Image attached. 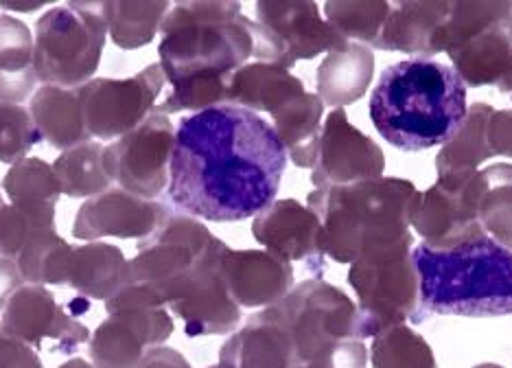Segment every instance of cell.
<instances>
[{
  "instance_id": "6da1fadb",
  "label": "cell",
  "mask_w": 512,
  "mask_h": 368,
  "mask_svg": "<svg viewBox=\"0 0 512 368\" xmlns=\"http://www.w3.org/2000/svg\"><path fill=\"white\" fill-rule=\"evenodd\" d=\"M285 167L274 125L224 103L180 119L167 200L197 220L243 222L276 202Z\"/></svg>"
},
{
  "instance_id": "7a4b0ae2",
  "label": "cell",
  "mask_w": 512,
  "mask_h": 368,
  "mask_svg": "<svg viewBox=\"0 0 512 368\" xmlns=\"http://www.w3.org/2000/svg\"><path fill=\"white\" fill-rule=\"evenodd\" d=\"M370 121L403 152L449 143L467 117V86L456 68L410 57L381 73L370 97Z\"/></svg>"
},
{
  "instance_id": "3957f363",
  "label": "cell",
  "mask_w": 512,
  "mask_h": 368,
  "mask_svg": "<svg viewBox=\"0 0 512 368\" xmlns=\"http://www.w3.org/2000/svg\"><path fill=\"white\" fill-rule=\"evenodd\" d=\"M418 189L403 178L313 189L307 206L322 224L324 252L337 263L412 252L410 215Z\"/></svg>"
},
{
  "instance_id": "277c9868",
  "label": "cell",
  "mask_w": 512,
  "mask_h": 368,
  "mask_svg": "<svg viewBox=\"0 0 512 368\" xmlns=\"http://www.w3.org/2000/svg\"><path fill=\"white\" fill-rule=\"evenodd\" d=\"M418 272L416 322L429 316L499 318L512 314V252L484 235L453 250H412Z\"/></svg>"
},
{
  "instance_id": "5b68a950",
  "label": "cell",
  "mask_w": 512,
  "mask_h": 368,
  "mask_svg": "<svg viewBox=\"0 0 512 368\" xmlns=\"http://www.w3.org/2000/svg\"><path fill=\"white\" fill-rule=\"evenodd\" d=\"M160 33L158 64L171 86L195 77L230 79L254 57V20L241 14L239 3H178Z\"/></svg>"
},
{
  "instance_id": "8992f818",
  "label": "cell",
  "mask_w": 512,
  "mask_h": 368,
  "mask_svg": "<svg viewBox=\"0 0 512 368\" xmlns=\"http://www.w3.org/2000/svg\"><path fill=\"white\" fill-rule=\"evenodd\" d=\"M108 25L97 3L49 9L38 20L33 64L42 86L79 88L97 73Z\"/></svg>"
},
{
  "instance_id": "52a82bcc",
  "label": "cell",
  "mask_w": 512,
  "mask_h": 368,
  "mask_svg": "<svg viewBox=\"0 0 512 368\" xmlns=\"http://www.w3.org/2000/svg\"><path fill=\"white\" fill-rule=\"evenodd\" d=\"M224 246L200 220L171 211L154 235L138 241L127 283L145 285L169 307Z\"/></svg>"
},
{
  "instance_id": "ba28073f",
  "label": "cell",
  "mask_w": 512,
  "mask_h": 368,
  "mask_svg": "<svg viewBox=\"0 0 512 368\" xmlns=\"http://www.w3.org/2000/svg\"><path fill=\"white\" fill-rule=\"evenodd\" d=\"M274 309L292 338L298 364H311L337 342L362 340L357 305L340 287L322 279L294 285Z\"/></svg>"
},
{
  "instance_id": "9c48e42d",
  "label": "cell",
  "mask_w": 512,
  "mask_h": 368,
  "mask_svg": "<svg viewBox=\"0 0 512 368\" xmlns=\"http://www.w3.org/2000/svg\"><path fill=\"white\" fill-rule=\"evenodd\" d=\"M351 42L320 16L309 0H261L254 20V60L292 68L320 53L346 51Z\"/></svg>"
},
{
  "instance_id": "30bf717a",
  "label": "cell",
  "mask_w": 512,
  "mask_h": 368,
  "mask_svg": "<svg viewBox=\"0 0 512 368\" xmlns=\"http://www.w3.org/2000/svg\"><path fill=\"white\" fill-rule=\"evenodd\" d=\"M491 191L484 171H453L438 176L434 187L418 191L410 226L432 250H453L484 237L480 206Z\"/></svg>"
},
{
  "instance_id": "8fae6325",
  "label": "cell",
  "mask_w": 512,
  "mask_h": 368,
  "mask_svg": "<svg viewBox=\"0 0 512 368\" xmlns=\"http://www.w3.org/2000/svg\"><path fill=\"white\" fill-rule=\"evenodd\" d=\"M348 283L357 294L359 336L375 338L377 333L397 325L416 322L421 294L412 252L383 259H359L351 263Z\"/></svg>"
},
{
  "instance_id": "7c38bea8",
  "label": "cell",
  "mask_w": 512,
  "mask_h": 368,
  "mask_svg": "<svg viewBox=\"0 0 512 368\" xmlns=\"http://www.w3.org/2000/svg\"><path fill=\"white\" fill-rule=\"evenodd\" d=\"M176 132L169 117L151 112L130 134L103 147V169L116 187L143 200H156L169 187Z\"/></svg>"
},
{
  "instance_id": "4fadbf2b",
  "label": "cell",
  "mask_w": 512,
  "mask_h": 368,
  "mask_svg": "<svg viewBox=\"0 0 512 368\" xmlns=\"http://www.w3.org/2000/svg\"><path fill=\"white\" fill-rule=\"evenodd\" d=\"M167 84L162 66L149 64L127 79H90L79 86L81 110L90 138L112 141L136 130L151 112Z\"/></svg>"
},
{
  "instance_id": "5bb4252c",
  "label": "cell",
  "mask_w": 512,
  "mask_h": 368,
  "mask_svg": "<svg viewBox=\"0 0 512 368\" xmlns=\"http://www.w3.org/2000/svg\"><path fill=\"white\" fill-rule=\"evenodd\" d=\"M3 333L27 342L33 349L73 355L90 342L86 325L57 305L44 285H22L0 314Z\"/></svg>"
},
{
  "instance_id": "9a60e30c",
  "label": "cell",
  "mask_w": 512,
  "mask_h": 368,
  "mask_svg": "<svg viewBox=\"0 0 512 368\" xmlns=\"http://www.w3.org/2000/svg\"><path fill=\"white\" fill-rule=\"evenodd\" d=\"M386 156L381 147L348 121L344 108H335L322 125L318 163L311 182L316 189L346 187L383 178Z\"/></svg>"
},
{
  "instance_id": "2e32d148",
  "label": "cell",
  "mask_w": 512,
  "mask_h": 368,
  "mask_svg": "<svg viewBox=\"0 0 512 368\" xmlns=\"http://www.w3.org/2000/svg\"><path fill=\"white\" fill-rule=\"evenodd\" d=\"M252 235L259 244L285 261L305 263L309 272L322 279L324 237L318 215L298 200H276L252 222Z\"/></svg>"
},
{
  "instance_id": "e0dca14e",
  "label": "cell",
  "mask_w": 512,
  "mask_h": 368,
  "mask_svg": "<svg viewBox=\"0 0 512 368\" xmlns=\"http://www.w3.org/2000/svg\"><path fill=\"white\" fill-rule=\"evenodd\" d=\"M171 215L167 204L143 200L123 189H108L97 198L79 206L73 237L81 241H97L103 237L147 239Z\"/></svg>"
},
{
  "instance_id": "ac0fdd59",
  "label": "cell",
  "mask_w": 512,
  "mask_h": 368,
  "mask_svg": "<svg viewBox=\"0 0 512 368\" xmlns=\"http://www.w3.org/2000/svg\"><path fill=\"white\" fill-rule=\"evenodd\" d=\"M173 333L167 309L112 314L92 333L88 353L95 368H138L151 347H162Z\"/></svg>"
},
{
  "instance_id": "d6986e66",
  "label": "cell",
  "mask_w": 512,
  "mask_h": 368,
  "mask_svg": "<svg viewBox=\"0 0 512 368\" xmlns=\"http://www.w3.org/2000/svg\"><path fill=\"white\" fill-rule=\"evenodd\" d=\"M226 252L228 246L221 248L176 301L169 303L171 312L184 322V333L189 338L226 336L239 327L241 307L230 296L221 274Z\"/></svg>"
},
{
  "instance_id": "ffe728a7",
  "label": "cell",
  "mask_w": 512,
  "mask_h": 368,
  "mask_svg": "<svg viewBox=\"0 0 512 368\" xmlns=\"http://www.w3.org/2000/svg\"><path fill=\"white\" fill-rule=\"evenodd\" d=\"M221 274L239 307H274L292 292V263L267 250H230L221 261Z\"/></svg>"
},
{
  "instance_id": "44dd1931",
  "label": "cell",
  "mask_w": 512,
  "mask_h": 368,
  "mask_svg": "<svg viewBox=\"0 0 512 368\" xmlns=\"http://www.w3.org/2000/svg\"><path fill=\"white\" fill-rule=\"evenodd\" d=\"M224 368H296L292 338L274 307L261 309L219 351Z\"/></svg>"
},
{
  "instance_id": "7402d4cb",
  "label": "cell",
  "mask_w": 512,
  "mask_h": 368,
  "mask_svg": "<svg viewBox=\"0 0 512 368\" xmlns=\"http://www.w3.org/2000/svg\"><path fill=\"white\" fill-rule=\"evenodd\" d=\"M447 55L467 88L495 86L512 95V40L508 27L484 31Z\"/></svg>"
},
{
  "instance_id": "603a6c76",
  "label": "cell",
  "mask_w": 512,
  "mask_h": 368,
  "mask_svg": "<svg viewBox=\"0 0 512 368\" xmlns=\"http://www.w3.org/2000/svg\"><path fill=\"white\" fill-rule=\"evenodd\" d=\"M3 191L33 230H55V206L62 189L49 163L29 156L20 160L5 174Z\"/></svg>"
},
{
  "instance_id": "cb8c5ba5",
  "label": "cell",
  "mask_w": 512,
  "mask_h": 368,
  "mask_svg": "<svg viewBox=\"0 0 512 368\" xmlns=\"http://www.w3.org/2000/svg\"><path fill=\"white\" fill-rule=\"evenodd\" d=\"M451 11V3H397L390 11L386 27L381 31L377 49L399 51L410 55L429 57L436 55L434 42L440 27L445 25Z\"/></svg>"
},
{
  "instance_id": "d4e9b609",
  "label": "cell",
  "mask_w": 512,
  "mask_h": 368,
  "mask_svg": "<svg viewBox=\"0 0 512 368\" xmlns=\"http://www.w3.org/2000/svg\"><path fill=\"white\" fill-rule=\"evenodd\" d=\"M31 119L42 141L55 149H73L90 141L84 110H81L79 88L40 86L31 97Z\"/></svg>"
},
{
  "instance_id": "484cf974",
  "label": "cell",
  "mask_w": 512,
  "mask_h": 368,
  "mask_svg": "<svg viewBox=\"0 0 512 368\" xmlns=\"http://www.w3.org/2000/svg\"><path fill=\"white\" fill-rule=\"evenodd\" d=\"M305 84L302 79L292 75L287 68L265 62H252L241 66L239 71L230 77L226 103L239 106L252 112L274 114L281 110L287 101L302 95Z\"/></svg>"
},
{
  "instance_id": "4316f807",
  "label": "cell",
  "mask_w": 512,
  "mask_h": 368,
  "mask_svg": "<svg viewBox=\"0 0 512 368\" xmlns=\"http://www.w3.org/2000/svg\"><path fill=\"white\" fill-rule=\"evenodd\" d=\"M375 75V55L364 44H351L346 51L324 57L316 73L318 97L324 106L344 108L366 95Z\"/></svg>"
},
{
  "instance_id": "83f0119b",
  "label": "cell",
  "mask_w": 512,
  "mask_h": 368,
  "mask_svg": "<svg viewBox=\"0 0 512 368\" xmlns=\"http://www.w3.org/2000/svg\"><path fill=\"white\" fill-rule=\"evenodd\" d=\"M322 117L324 103L311 92H302L272 114L274 130L285 145L287 158L300 169H313L318 163Z\"/></svg>"
},
{
  "instance_id": "f1b7e54d",
  "label": "cell",
  "mask_w": 512,
  "mask_h": 368,
  "mask_svg": "<svg viewBox=\"0 0 512 368\" xmlns=\"http://www.w3.org/2000/svg\"><path fill=\"white\" fill-rule=\"evenodd\" d=\"M38 84L33 64V36L22 20L0 16V103H16L33 97Z\"/></svg>"
},
{
  "instance_id": "f546056e",
  "label": "cell",
  "mask_w": 512,
  "mask_h": 368,
  "mask_svg": "<svg viewBox=\"0 0 512 368\" xmlns=\"http://www.w3.org/2000/svg\"><path fill=\"white\" fill-rule=\"evenodd\" d=\"M127 261L121 248L103 241H90L86 246L75 248L73 268L68 285L75 292L95 301H110L127 285Z\"/></svg>"
},
{
  "instance_id": "4dcf8cb0",
  "label": "cell",
  "mask_w": 512,
  "mask_h": 368,
  "mask_svg": "<svg viewBox=\"0 0 512 368\" xmlns=\"http://www.w3.org/2000/svg\"><path fill=\"white\" fill-rule=\"evenodd\" d=\"M103 20L108 25L112 42L123 51L141 49L154 42L162 27V20L169 14V3L162 0H106L97 3Z\"/></svg>"
},
{
  "instance_id": "1f68e13d",
  "label": "cell",
  "mask_w": 512,
  "mask_h": 368,
  "mask_svg": "<svg viewBox=\"0 0 512 368\" xmlns=\"http://www.w3.org/2000/svg\"><path fill=\"white\" fill-rule=\"evenodd\" d=\"M75 248L55 230H31L16 263L29 285H64L71 279Z\"/></svg>"
},
{
  "instance_id": "d6a6232c",
  "label": "cell",
  "mask_w": 512,
  "mask_h": 368,
  "mask_svg": "<svg viewBox=\"0 0 512 368\" xmlns=\"http://www.w3.org/2000/svg\"><path fill=\"white\" fill-rule=\"evenodd\" d=\"M495 110L486 103H473L467 110L458 132L453 134L449 143L442 145L440 154L436 158L438 176L451 174V171H467L477 169L488 158H493L491 149H488V119Z\"/></svg>"
},
{
  "instance_id": "836d02e7",
  "label": "cell",
  "mask_w": 512,
  "mask_h": 368,
  "mask_svg": "<svg viewBox=\"0 0 512 368\" xmlns=\"http://www.w3.org/2000/svg\"><path fill=\"white\" fill-rule=\"evenodd\" d=\"M51 167L68 198H97L112 184L103 169V147L99 141L66 149Z\"/></svg>"
},
{
  "instance_id": "e575fe53",
  "label": "cell",
  "mask_w": 512,
  "mask_h": 368,
  "mask_svg": "<svg viewBox=\"0 0 512 368\" xmlns=\"http://www.w3.org/2000/svg\"><path fill=\"white\" fill-rule=\"evenodd\" d=\"M512 16V3H451V11L445 25L440 27L434 49L436 53H449L467 44L484 31L508 27Z\"/></svg>"
},
{
  "instance_id": "d590c367",
  "label": "cell",
  "mask_w": 512,
  "mask_h": 368,
  "mask_svg": "<svg viewBox=\"0 0 512 368\" xmlns=\"http://www.w3.org/2000/svg\"><path fill=\"white\" fill-rule=\"evenodd\" d=\"M390 11V3H383V0H329L324 3V16L340 36L348 42L357 40L364 46L370 44L375 49Z\"/></svg>"
},
{
  "instance_id": "8d00e7d4",
  "label": "cell",
  "mask_w": 512,
  "mask_h": 368,
  "mask_svg": "<svg viewBox=\"0 0 512 368\" xmlns=\"http://www.w3.org/2000/svg\"><path fill=\"white\" fill-rule=\"evenodd\" d=\"M368 355L372 368H438L429 342L407 325L377 333Z\"/></svg>"
},
{
  "instance_id": "74e56055",
  "label": "cell",
  "mask_w": 512,
  "mask_h": 368,
  "mask_svg": "<svg viewBox=\"0 0 512 368\" xmlns=\"http://www.w3.org/2000/svg\"><path fill=\"white\" fill-rule=\"evenodd\" d=\"M40 141L42 136L27 108L16 103H0V163L14 167Z\"/></svg>"
},
{
  "instance_id": "f35d334b",
  "label": "cell",
  "mask_w": 512,
  "mask_h": 368,
  "mask_svg": "<svg viewBox=\"0 0 512 368\" xmlns=\"http://www.w3.org/2000/svg\"><path fill=\"white\" fill-rule=\"evenodd\" d=\"M480 222L495 244L512 252V187L488 191L480 206Z\"/></svg>"
},
{
  "instance_id": "ab89813d",
  "label": "cell",
  "mask_w": 512,
  "mask_h": 368,
  "mask_svg": "<svg viewBox=\"0 0 512 368\" xmlns=\"http://www.w3.org/2000/svg\"><path fill=\"white\" fill-rule=\"evenodd\" d=\"M31 224L16 206H11L0 195V257L18 259L31 235Z\"/></svg>"
},
{
  "instance_id": "60d3db41",
  "label": "cell",
  "mask_w": 512,
  "mask_h": 368,
  "mask_svg": "<svg viewBox=\"0 0 512 368\" xmlns=\"http://www.w3.org/2000/svg\"><path fill=\"white\" fill-rule=\"evenodd\" d=\"M368 364V349L364 340H344L337 342L327 351H322L311 368H366Z\"/></svg>"
},
{
  "instance_id": "b9f144b4",
  "label": "cell",
  "mask_w": 512,
  "mask_h": 368,
  "mask_svg": "<svg viewBox=\"0 0 512 368\" xmlns=\"http://www.w3.org/2000/svg\"><path fill=\"white\" fill-rule=\"evenodd\" d=\"M0 368H44L38 351L27 342L0 336Z\"/></svg>"
},
{
  "instance_id": "7bdbcfd3",
  "label": "cell",
  "mask_w": 512,
  "mask_h": 368,
  "mask_svg": "<svg viewBox=\"0 0 512 368\" xmlns=\"http://www.w3.org/2000/svg\"><path fill=\"white\" fill-rule=\"evenodd\" d=\"M486 138L493 156L512 158V110H495L491 114Z\"/></svg>"
},
{
  "instance_id": "ee69618b",
  "label": "cell",
  "mask_w": 512,
  "mask_h": 368,
  "mask_svg": "<svg viewBox=\"0 0 512 368\" xmlns=\"http://www.w3.org/2000/svg\"><path fill=\"white\" fill-rule=\"evenodd\" d=\"M22 285L27 283L22 279L18 263L14 259L0 257V314H3V309L11 301V296H14Z\"/></svg>"
},
{
  "instance_id": "f6af8a7d",
  "label": "cell",
  "mask_w": 512,
  "mask_h": 368,
  "mask_svg": "<svg viewBox=\"0 0 512 368\" xmlns=\"http://www.w3.org/2000/svg\"><path fill=\"white\" fill-rule=\"evenodd\" d=\"M138 368H191V364L186 362V358L180 351L162 344V347L147 349Z\"/></svg>"
},
{
  "instance_id": "bcb514c9",
  "label": "cell",
  "mask_w": 512,
  "mask_h": 368,
  "mask_svg": "<svg viewBox=\"0 0 512 368\" xmlns=\"http://www.w3.org/2000/svg\"><path fill=\"white\" fill-rule=\"evenodd\" d=\"M57 368H95V364H92V362H86V360H81V358H75V360H68V362H64L62 366H57Z\"/></svg>"
},
{
  "instance_id": "7dc6e473",
  "label": "cell",
  "mask_w": 512,
  "mask_h": 368,
  "mask_svg": "<svg viewBox=\"0 0 512 368\" xmlns=\"http://www.w3.org/2000/svg\"><path fill=\"white\" fill-rule=\"evenodd\" d=\"M473 368H504V366H499V364H480V366H473Z\"/></svg>"
},
{
  "instance_id": "c3c4849f",
  "label": "cell",
  "mask_w": 512,
  "mask_h": 368,
  "mask_svg": "<svg viewBox=\"0 0 512 368\" xmlns=\"http://www.w3.org/2000/svg\"><path fill=\"white\" fill-rule=\"evenodd\" d=\"M508 31H510V40H512V16H510V25H508Z\"/></svg>"
},
{
  "instance_id": "681fc988",
  "label": "cell",
  "mask_w": 512,
  "mask_h": 368,
  "mask_svg": "<svg viewBox=\"0 0 512 368\" xmlns=\"http://www.w3.org/2000/svg\"><path fill=\"white\" fill-rule=\"evenodd\" d=\"M296 368H311V366H305V364H298Z\"/></svg>"
},
{
  "instance_id": "f907efd6",
  "label": "cell",
  "mask_w": 512,
  "mask_h": 368,
  "mask_svg": "<svg viewBox=\"0 0 512 368\" xmlns=\"http://www.w3.org/2000/svg\"><path fill=\"white\" fill-rule=\"evenodd\" d=\"M208 368H224V366H219V364H217V366H208Z\"/></svg>"
},
{
  "instance_id": "816d5d0a",
  "label": "cell",
  "mask_w": 512,
  "mask_h": 368,
  "mask_svg": "<svg viewBox=\"0 0 512 368\" xmlns=\"http://www.w3.org/2000/svg\"><path fill=\"white\" fill-rule=\"evenodd\" d=\"M0 336H3V325H0Z\"/></svg>"
}]
</instances>
